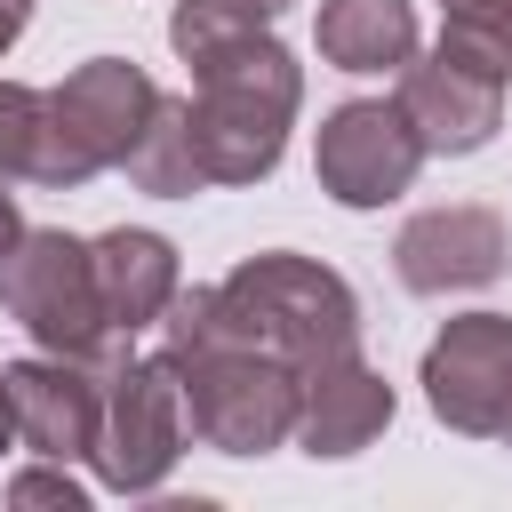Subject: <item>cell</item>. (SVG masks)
<instances>
[{"label": "cell", "instance_id": "6da1fadb", "mask_svg": "<svg viewBox=\"0 0 512 512\" xmlns=\"http://www.w3.org/2000/svg\"><path fill=\"white\" fill-rule=\"evenodd\" d=\"M160 360L184 384L192 440H208L216 456H272L280 440H296L304 376L280 352L232 336L216 288H176V304L160 312Z\"/></svg>", "mask_w": 512, "mask_h": 512}, {"label": "cell", "instance_id": "7a4b0ae2", "mask_svg": "<svg viewBox=\"0 0 512 512\" xmlns=\"http://www.w3.org/2000/svg\"><path fill=\"white\" fill-rule=\"evenodd\" d=\"M192 144L208 184H264L288 152L296 104H304V64L272 32H240L208 56H192Z\"/></svg>", "mask_w": 512, "mask_h": 512}, {"label": "cell", "instance_id": "3957f363", "mask_svg": "<svg viewBox=\"0 0 512 512\" xmlns=\"http://www.w3.org/2000/svg\"><path fill=\"white\" fill-rule=\"evenodd\" d=\"M216 312H224L232 336L280 352L296 376H312L320 360L360 352V296H352V280L312 264V256H288V248H264V256L232 264L216 280Z\"/></svg>", "mask_w": 512, "mask_h": 512}, {"label": "cell", "instance_id": "277c9868", "mask_svg": "<svg viewBox=\"0 0 512 512\" xmlns=\"http://www.w3.org/2000/svg\"><path fill=\"white\" fill-rule=\"evenodd\" d=\"M0 312L40 344V352H64V360H88V368H120L128 360V336L104 320V288H96V240H72L56 224H24L16 248L0 256Z\"/></svg>", "mask_w": 512, "mask_h": 512}, {"label": "cell", "instance_id": "5b68a950", "mask_svg": "<svg viewBox=\"0 0 512 512\" xmlns=\"http://www.w3.org/2000/svg\"><path fill=\"white\" fill-rule=\"evenodd\" d=\"M160 104V80L136 56H88L48 88V120H40V152H32V184L48 192H80L88 176L120 168L128 144L144 136Z\"/></svg>", "mask_w": 512, "mask_h": 512}, {"label": "cell", "instance_id": "8992f818", "mask_svg": "<svg viewBox=\"0 0 512 512\" xmlns=\"http://www.w3.org/2000/svg\"><path fill=\"white\" fill-rule=\"evenodd\" d=\"M184 440H192V408H184V384H176V368L152 352V360H120L112 376H104V432H96V480L112 488V496H152L168 472H176V456H184Z\"/></svg>", "mask_w": 512, "mask_h": 512}, {"label": "cell", "instance_id": "52a82bcc", "mask_svg": "<svg viewBox=\"0 0 512 512\" xmlns=\"http://www.w3.org/2000/svg\"><path fill=\"white\" fill-rule=\"evenodd\" d=\"M424 160H432V152H424V136L408 128L400 96H352V104H336V112L320 120V136H312V176H320V192H328L336 208H384V200H400Z\"/></svg>", "mask_w": 512, "mask_h": 512}, {"label": "cell", "instance_id": "ba28073f", "mask_svg": "<svg viewBox=\"0 0 512 512\" xmlns=\"http://www.w3.org/2000/svg\"><path fill=\"white\" fill-rule=\"evenodd\" d=\"M424 400L464 440H504L512 424V312H456L424 344Z\"/></svg>", "mask_w": 512, "mask_h": 512}, {"label": "cell", "instance_id": "9c48e42d", "mask_svg": "<svg viewBox=\"0 0 512 512\" xmlns=\"http://www.w3.org/2000/svg\"><path fill=\"white\" fill-rule=\"evenodd\" d=\"M512 256V232L496 208L480 200H448V208H416L392 240V272L416 296H456V288H488Z\"/></svg>", "mask_w": 512, "mask_h": 512}, {"label": "cell", "instance_id": "30bf717a", "mask_svg": "<svg viewBox=\"0 0 512 512\" xmlns=\"http://www.w3.org/2000/svg\"><path fill=\"white\" fill-rule=\"evenodd\" d=\"M0 376H8V400H16V440L32 456H56V464L96 456V432H104V368L64 360V352H40V360H8Z\"/></svg>", "mask_w": 512, "mask_h": 512}, {"label": "cell", "instance_id": "8fae6325", "mask_svg": "<svg viewBox=\"0 0 512 512\" xmlns=\"http://www.w3.org/2000/svg\"><path fill=\"white\" fill-rule=\"evenodd\" d=\"M400 112H408V128L424 136L432 160H464L504 128V80L464 72L432 48L424 64H400Z\"/></svg>", "mask_w": 512, "mask_h": 512}, {"label": "cell", "instance_id": "7c38bea8", "mask_svg": "<svg viewBox=\"0 0 512 512\" xmlns=\"http://www.w3.org/2000/svg\"><path fill=\"white\" fill-rule=\"evenodd\" d=\"M384 424H392V384H384L360 352L320 360V368L304 376V408H296L304 456H360Z\"/></svg>", "mask_w": 512, "mask_h": 512}, {"label": "cell", "instance_id": "4fadbf2b", "mask_svg": "<svg viewBox=\"0 0 512 512\" xmlns=\"http://www.w3.org/2000/svg\"><path fill=\"white\" fill-rule=\"evenodd\" d=\"M96 288H104V320L120 328V336H136V328H160V312L176 304V248L160 240V232H144V224H112L104 240H96Z\"/></svg>", "mask_w": 512, "mask_h": 512}, {"label": "cell", "instance_id": "5bb4252c", "mask_svg": "<svg viewBox=\"0 0 512 512\" xmlns=\"http://www.w3.org/2000/svg\"><path fill=\"white\" fill-rule=\"evenodd\" d=\"M312 40H320V64L336 72H400L416 64V8L408 0H320Z\"/></svg>", "mask_w": 512, "mask_h": 512}, {"label": "cell", "instance_id": "9a60e30c", "mask_svg": "<svg viewBox=\"0 0 512 512\" xmlns=\"http://www.w3.org/2000/svg\"><path fill=\"white\" fill-rule=\"evenodd\" d=\"M120 168H128V184L152 192V200H192V192H208V168H200V144H192V104H184V96H160Z\"/></svg>", "mask_w": 512, "mask_h": 512}, {"label": "cell", "instance_id": "2e32d148", "mask_svg": "<svg viewBox=\"0 0 512 512\" xmlns=\"http://www.w3.org/2000/svg\"><path fill=\"white\" fill-rule=\"evenodd\" d=\"M280 8H288V0H176V16H168V48L192 64V56H208V48L240 40V32H272Z\"/></svg>", "mask_w": 512, "mask_h": 512}, {"label": "cell", "instance_id": "e0dca14e", "mask_svg": "<svg viewBox=\"0 0 512 512\" xmlns=\"http://www.w3.org/2000/svg\"><path fill=\"white\" fill-rule=\"evenodd\" d=\"M440 56L464 64V72L512 80V32H504L496 8H448V24H440Z\"/></svg>", "mask_w": 512, "mask_h": 512}, {"label": "cell", "instance_id": "ac0fdd59", "mask_svg": "<svg viewBox=\"0 0 512 512\" xmlns=\"http://www.w3.org/2000/svg\"><path fill=\"white\" fill-rule=\"evenodd\" d=\"M40 120H48V88H32V80H0V184L32 176Z\"/></svg>", "mask_w": 512, "mask_h": 512}, {"label": "cell", "instance_id": "d6986e66", "mask_svg": "<svg viewBox=\"0 0 512 512\" xmlns=\"http://www.w3.org/2000/svg\"><path fill=\"white\" fill-rule=\"evenodd\" d=\"M8 504H56V512H88V488L72 480V464L40 456L32 472H16V480H8Z\"/></svg>", "mask_w": 512, "mask_h": 512}, {"label": "cell", "instance_id": "ffe728a7", "mask_svg": "<svg viewBox=\"0 0 512 512\" xmlns=\"http://www.w3.org/2000/svg\"><path fill=\"white\" fill-rule=\"evenodd\" d=\"M24 24H32V0H0V56L24 40Z\"/></svg>", "mask_w": 512, "mask_h": 512}, {"label": "cell", "instance_id": "44dd1931", "mask_svg": "<svg viewBox=\"0 0 512 512\" xmlns=\"http://www.w3.org/2000/svg\"><path fill=\"white\" fill-rule=\"evenodd\" d=\"M16 232H24V216H16V192H8V184H0V256H8V248H16Z\"/></svg>", "mask_w": 512, "mask_h": 512}, {"label": "cell", "instance_id": "7402d4cb", "mask_svg": "<svg viewBox=\"0 0 512 512\" xmlns=\"http://www.w3.org/2000/svg\"><path fill=\"white\" fill-rule=\"evenodd\" d=\"M16 440V400H8V376H0V448Z\"/></svg>", "mask_w": 512, "mask_h": 512}, {"label": "cell", "instance_id": "603a6c76", "mask_svg": "<svg viewBox=\"0 0 512 512\" xmlns=\"http://www.w3.org/2000/svg\"><path fill=\"white\" fill-rule=\"evenodd\" d=\"M488 8H496V16H504V32H512V0H488Z\"/></svg>", "mask_w": 512, "mask_h": 512}, {"label": "cell", "instance_id": "cb8c5ba5", "mask_svg": "<svg viewBox=\"0 0 512 512\" xmlns=\"http://www.w3.org/2000/svg\"><path fill=\"white\" fill-rule=\"evenodd\" d=\"M448 8H488V0H448Z\"/></svg>", "mask_w": 512, "mask_h": 512}, {"label": "cell", "instance_id": "d4e9b609", "mask_svg": "<svg viewBox=\"0 0 512 512\" xmlns=\"http://www.w3.org/2000/svg\"><path fill=\"white\" fill-rule=\"evenodd\" d=\"M504 448H512V424H504Z\"/></svg>", "mask_w": 512, "mask_h": 512}]
</instances>
